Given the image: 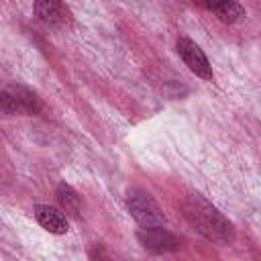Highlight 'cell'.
<instances>
[{
	"instance_id": "1",
	"label": "cell",
	"mask_w": 261,
	"mask_h": 261,
	"mask_svg": "<svg viewBox=\"0 0 261 261\" xmlns=\"http://www.w3.org/2000/svg\"><path fill=\"white\" fill-rule=\"evenodd\" d=\"M184 212L190 224L208 241L218 245H230L234 241V228L228 218L200 194H188L184 202Z\"/></svg>"
},
{
	"instance_id": "2",
	"label": "cell",
	"mask_w": 261,
	"mask_h": 261,
	"mask_svg": "<svg viewBox=\"0 0 261 261\" xmlns=\"http://www.w3.org/2000/svg\"><path fill=\"white\" fill-rule=\"evenodd\" d=\"M0 108L6 116H14V114H37L43 104L41 98L29 90L27 86L20 84H8L2 92H0Z\"/></svg>"
},
{
	"instance_id": "3",
	"label": "cell",
	"mask_w": 261,
	"mask_h": 261,
	"mask_svg": "<svg viewBox=\"0 0 261 261\" xmlns=\"http://www.w3.org/2000/svg\"><path fill=\"white\" fill-rule=\"evenodd\" d=\"M126 206H128L130 216L145 228L165 224V214H163L161 206L153 200L151 194H147L143 190H130L126 196Z\"/></svg>"
},
{
	"instance_id": "4",
	"label": "cell",
	"mask_w": 261,
	"mask_h": 261,
	"mask_svg": "<svg viewBox=\"0 0 261 261\" xmlns=\"http://www.w3.org/2000/svg\"><path fill=\"white\" fill-rule=\"evenodd\" d=\"M177 53H179V57L184 59V63L188 65V69L192 71V73H196L198 77H202V80H212V65H210V61H208V57L204 55V51L192 41V39H188V37H179L177 39Z\"/></svg>"
},
{
	"instance_id": "5",
	"label": "cell",
	"mask_w": 261,
	"mask_h": 261,
	"mask_svg": "<svg viewBox=\"0 0 261 261\" xmlns=\"http://www.w3.org/2000/svg\"><path fill=\"white\" fill-rule=\"evenodd\" d=\"M137 239L147 251L153 253H169L179 247V239L161 226H149V228L143 226L137 232Z\"/></svg>"
},
{
	"instance_id": "6",
	"label": "cell",
	"mask_w": 261,
	"mask_h": 261,
	"mask_svg": "<svg viewBox=\"0 0 261 261\" xmlns=\"http://www.w3.org/2000/svg\"><path fill=\"white\" fill-rule=\"evenodd\" d=\"M35 14L49 27H65L71 20L69 10L61 0H35Z\"/></svg>"
},
{
	"instance_id": "7",
	"label": "cell",
	"mask_w": 261,
	"mask_h": 261,
	"mask_svg": "<svg viewBox=\"0 0 261 261\" xmlns=\"http://www.w3.org/2000/svg\"><path fill=\"white\" fill-rule=\"evenodd\" d=\"M35 216L45 230H49L53 234H65L67 232V218L57 208H53L49 204H37Z\"/></svg>"
},
{
	"instance_id": "8",
	"label": "cell",
	"mask_w": 261,
	"mask_h": 261,
	"mask_svg": "<svg viewBox=\"0 0 261 261\" xmlns=\"http://www.w3.org/2000/svg\"><path fill=\"white\" fill-rule=\"evenodd\" d=\"M55 196H57V202L61 204V208H63L65 212H69L71 216H80L82 200H80L77 192H75L69 184H59V186H57Z\"/></svg>"
},
{
	"instance_id": "9",
	"label": "cell",
	"mask_w": 261,
	"mask_h": 261,
	"mask_svg": "<svg viewBox=\"0 0 261 261\" xmlns=\"http://www.w3.org/2000/svg\"><path fill=\"white\" fill-rule=\"evenodd\" d=\"M212 12H216V16L228 24H232L245 16V8L239 4V0H218Z\"/></svg>"
},
{
	"instance_id": "10",
	"label": "cell",
	"mask_w": 261,
	"mask_h": 261,
	"mask_svg": "<svg viewBox=\"0 0 261 261\" xmlns=\"http://www.w3.org/2000/svg\"><path fill=\"white\" fill-rule=\"evenodd\" d=\"M194 2L200 4V6H204V8H208V10H214V6H216L218 0H194Z\"/></svg>"
}]
</instances>
